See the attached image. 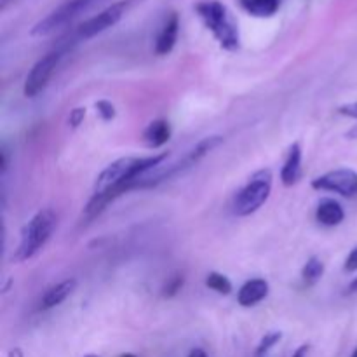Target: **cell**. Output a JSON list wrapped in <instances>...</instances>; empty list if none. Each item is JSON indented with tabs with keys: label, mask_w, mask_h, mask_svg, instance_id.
I'll return each mask as SVG.
<instances>
[{
	"label": "cell",
	"mask_w": 357,
	"mask_h": 357,
	"mask_svg": "<svg viewBox=\"0 0 357 357\" xmlns=\"http://www.w3.org/2000/svg\"><path fill=\"white\" fill-rule=\"evenodd\" d=\"M195 13L225 51L234 52L241 47L239 26L225 3L220 0H201L195 3Z\"/></svg>",
	"instance_id": "cell-1"
},
{
	"label": "cell",
	"mask_w": 357,
	"mask_h": 357,
	"mask_svg": "<svg viewBox=\"0 0 357 357\" xmlns=\"http://www.w3.org/2000/svg\"><path fill=\"white\" fill-rule=\"evenodd\" d=\"M56 222H58V218H56L52 209H40L38 213H35L30 222L21 230L20 244H17L16 253L13 257L14 260L26 261L33 258L51 239L56 229Z\"/></svg>",
	"instance_id": "cell-2"
},
{
	"label": "cell",
	"mask_w": 357,
	"mask_h": 357,
	"mask_svg": "<svg viewBox=\"0 0 357 357\" xmlns=\"http://www.w3.org/2000/svg\"><path fill=\"white\" fill-rule=\"evenodd\" d=\"M272 190V173L261 169L250 178L246 185L237 192L234 199V211L239 216H250L257 213L267 202Z\"/></svg>",
	"instance_id": "cell-3"
},
{
	"label": "cell",
	"mask_w": 357,
	"mask_h": 357,
	"mask_svg": "<svg viewBox=\"0 0 357 357\" xmlns=\"http://www.w3.org/2000/svg\"><path fill=\"white\" fill-rule=\"evenodd\" d=\"M98 2H101V0H65L31 28V35L33 37H47V35L56 33L61 28L72 24L77 17L87 13Z\"/></svg>",
	"instance_id": "cell-4"
},
{
	"label": "cell",
	"mask_w": 357,
	"mask_h": 357,
	"mask_svg": "<svg viewBox=\"0 0 357 357\" xmlns=\"http://www.w3.org/2000/svg\"><path fill=\"white\" fill-rule=\"evenodd\" d=\"M138 2H142V0H119V2H114L112 6L105 7L103 10L94 14L93 17L84 21L82 24H79L73 37L77 40H89V38L103 33L108 28L115 26L124 17V14L131 10Z\"/></svg>",
	"instance_id": "cell-5"
},
{
	"label": "cell",
	"mask_w": 357,
	"mask_h": 357,
	"mask_svg": "<svg viewBox=\"0 0 357 357\" xmlns=\"http://www.w3.org/2000/svg\"><path fill=\"white\" fill-rule=\"evenodd\" d=\"M65 51L66 49H54V51H49L47 54L42 56V58L31 66L30 73H28L26 80H24V87H23L24 96L35 98L37 94H40L42 91L45 89L49 79L52 77L54 70L58 68Z\"/></svg>",
	"instance_id": "cell-6"
},
{
	"label": "cell",
	"mask_w": 357,
	"mask_h": 357,
	"mask_svg": "<svg viewBox=\"0 0 357 357\" xmlns=\"http://www.w3.org/2000/svg\"><path fill=\"white\" fill-rule=\"evenodd\" d=\"M316 190H328L344 197H354L357 194V173L354 169H337L323 174L312 181Z\"/></svg>",
	"instance_id": "cell-7"
},
{
	"label": "cell",
	"mask_w": 357,
	"mask_h": 357,
	"mask_svg": "<svg viewBox=\"0 0 357 357\" xmlns=\"http://www.w3.org/2000/svg\"><path fill=\"white\" fill-rule=\"evenodd\" d=\"M178 31H180V17L176 13H171L157 35L155 54L166 56L173 51L178 40Z\"/></svg>",
	"instance_id": "cell-8"
},
{
	"label": "cell",
	"mask_w": 357,
	"mask_h": 357,
	"mask_svg": "<svg viewBox=\"0 0 357 357\" xmlns=\"http://www.w3.org/2000/svg\"><path fill=\"white\" fill-rule=\"evenodd\" d=\"M268 295V282L265 279H251L241 286L237 302L243 307H253Z\"/></svg>",
	"instance_id": "cell-9"
},
{
	"label": "cell",
	"mask_w": 357,
	"mask_h": 357,
	"mask_svg": "<svg viewBox=\"0 0 357 357\" xmlns=\"http://www.w3.org/2000/svg\"><path fill=\"white\" fill-rule=\"evenodd\" d=\"M302 176V146L300 143H293L289 149L288 159L281 169V181L286 187H293Z\"/></svg>",
	"instance_id": "cell-10"
},
{
	"label": "cell",
	"mask_w": 357,
	"mask_h": 357,
	"mask_svg": "<svg viewBox=\"0 0 357 357\" xmlns=\"http://www.w3.org/2000/svg\"><path fill=\"white\" fill-rule=\"evenodd\" d=\"M77 288V281L75 279H65V281L58 282L52 288H49L47 291L44 293L40 300V309L42 310H49L52 307H58L59 303L65 302Z\"/></svg>",
	"instance_id": "cell-11"
},
{
	"label": "cell",
	"mask_w": 357,
	"mask_h": 357,
	"mask_svg": "<svg viewBox=\"0 0 357 357\" xmlns=\"http://www.w3.org/2000/svg\"><path fill=\"white\" fill-rule=\"evenodd\" d=\"M345 211L340 206V202L333 201V199H323L317 206L316 220L324 227H337L344 222Z\"/></svg>",
	"instance_id": "cell-12"
},
{
	"label": "cell",
	"mask_w": 357,
	"mask_h": 357,
	"mask_svg": "<svg viewBox=\"0 0 357 357\" xmlns=\"http://www.w3.org/2000/svg\"><path fill=\"white\" fill-rule=\"evenodd\" d=\"M239 7L255 17H272L279 13L282 0H237Z\"/></svg>",
	"instance_id": "cell-13"
},
{
	"label": "cell",
	"mask_w": 357,
	"mask_h": 357,
	"mask_svg": "<svg viewBox=\"0 0 357 357\" xmlns=\"http://www.w3.org/2000/svg\"><path fill=\"white\" fill-rule=\"evenodd\" d=\"M171 138V126L167 121H153L150 122L149 128L145 129V132H143V139H145L146 145L150 146V149H159V146H162L164 143L169 142Z\"/></svg>",
	"instance_id": "cell-14"
},
{
	"label": "cell",
	"mask_w": 357,
	"mask_h": 357,
	"mask_svg": "<svg viewBox=\"0 0 357 357\" xmlns=\"http://www.w3.org/2000/svg\"><path fill=\"white\" fill-rule=\"evenodd\" d=\"M222 143H223L222 136H208V138H204L202 142H199L197 145L190 150V153L187 155L188 160L192 162V166H195L199 160L204 159L209 152H213L215 149H218Z\"/></svg>",
	"instance_id": "cell-15"
},
{
	"label": "cell",
	"mask_w": 357,
	"mask_h": 357,
	"mask_svg": "<svg viewBox=\"0 0 357 357\" xmlns=\"http://www.w3.org/2000/svg\"><path fill=\"white\" fill-rule=\"evenodd\" d=\"M324 274V264L321 258L317 257H312L307 260V264L303 265L302 268V278L303 281H305V284H316L317 281H319L321 278H323Z\"/></svg>",
	"instance_id": "cell-16"
},
{
	"label": "cell",
	"mask_w": 357,
	"mask_h": 357,
	"mask_svg": "<svg viewBox=\"0 0 357 357\" xmlns=\"http://www.w3.org/2000/svg\"><path fill=\"white\" fill-rule=\"evenodd\" d=\"M206 286L218 295H230V291H232V282L229 281V278L218 274V272H209L208 278H206Z\"/></svg>",
	"instance_id": "cell-17"
},
{
	"label": "cell",
	"mask_w": 357,
	"mask_h": 357,
	"mask_svg": "<svg viewBox=\"0 0 357 357\" xmlns=\"http://www.w3.org/2000/svg\"><path fill=\"white\" fill-rule=\"evenodd\" d=\"M281 338H282L281 331H271V333L265 335V337L261 338L260 345H258V349H257V357H261L264 354H267V352L271 351L274 345H278L279 342H281Z\"/></svg>",
	"instance_id": "cell-18"
},
{
	"label": "cell",
	"mask_w": 357,
	"mask_h": 357,
	"mask_svg": "<svg viewBox=\"0 0 357 357\" xmlns=\"http://www.w3.org/2000/svg\"><path fill=\"white\" fill-rule=\"evenodd\" d=\"M183 282H185V279H183V275H174V278H171L169 281H167V284L164 286V289H162V295L164 296H174V295H178V291H181V288H183Z\"/></svg>",
	"instance_id": "cell-19"
},
{
	"label": "cell",
	"mask_w": 357,
	"mask_h": 357,
	"mask_svg": "<svg viewBox=\"0 0 357 357\" xmlns=\"http://www.w3.org/2000/svg\"><path fill=\"white\" fill-rule=\"evenodd\" d=\"M96 110H98V114H100V117L103 119V121H112V119L115 117V107L110 103V101H107V100L98 101Z\"/></svg>",
	"instance_id": "cell-20"
},
{
	"label": "cell",
	"mask_w": 357,
	"mask_h": 357,
	"mask_svg": "<svg viewBox=\"0 0 357 357\" xmlns=\"http://www.w3.org/2000/svg\"><path fill=\"white\" fill-rule=\"evenodd\" d=\"M84 117H86V108H73L72 114H70V124H72V128H79L82 124Z\"/></svg>",
	"instance_id": "cell-21"
},
{
	"label": "cell",
	"mask_w": 357,
	"mask_h": 357,
	"mask_svg": "<svg viewBox=\"0 0 357 357\" xmlns=\"http://www.w3.org/2000/svg\"><path fill=\"white\" fill-rule=\"evenodd\" d=\"M345 272H356L357 271V246L349 253L347 260H345L344 265Z\"/></svg>",
	"instance_id": "cell-22"
},
{
	"label": "cell",
	"mask_w": 357,
	"mask_h": 357,
	"mask_svg": "<svg viewBox=\"0 0 357 357\" xmlns=\"http://www.w3.org/2000/svg\"><path fill=\"white\" fill-rule=\"evenodd\" d=\"M338 112H340L342 115H345V117L357 119V101H356V103H349V105H344V107H340V108H338Z\"/></svg>",
	"instance_id": "cell-23"
},
{
	"label": "cell",
	"mask_w": 357,
	"mask_h": 357,
	"mask_svg": "<svg viewBox=\"0 0 357 357\" xmlns=\"http://www.w3.org/2000/svg\"><path fill=\"white\" fill-rule=\"evenodd\" d=\"M309 351H310V345H300V347L295 351V354H293V357H307Z\"/></svg>",
	"instance_id": "cell-24"
},
{
	"label": "cell",
	"mask_w": 357,
	"mask_h": 357,
	"mask_svg": "<svg viewBox=\"0 0 357 357\" xmlns=\"http://www.w3.org/2000/svg\"><path fill=\"white\" fill-rule=\"evenodd\" d=\"M16 2H20V0H0V9H2V10L9 9V7L14 6Z\"/></svg>",
	"instance_id": "cell-25"
},
{
	"label": "cell",
	"mask_w": 357,
	"mask_h": 357,
	"mask_svg": "<svg viewBox=\"0 0 357 357\" xmlns=\"http://www.w3.org/2000/svg\"><path fill=\"white\" fill-rule=\"evenodd\" d=\"M354 293H357V278L352 279L351 284L347 286V295H354Z\"/></svg>",
	"instance_id": "cell-26"
},
{
	"label": "cell",
	"mask_w": 357,
	"mask_h": 357,
	"mask_svg": "<svg viewBox=\"0 0 357 357\" xmlns=\"http://www.w3.org/2000/svg\"><path fill=\"white\" fill-rule=\"evenodd\" d=\"M188 357H208V354H206V352L202 351V349H194V351H192L190 354H188Z\"/></svg>",
	"instance_id": "cell-27"
},
{
	"label": "cell",
	"mask_w": 357,
	"mask_h": 357,
	"mask_svg": "<svg viewBox=\"0 0 357 357\" xmlns=\"http://www.w3.org/2000/svg\"><path fill=\"white\" fill-rule=\"evenodd\" d=\"M9 357H24L23 352H21V349H13V351L9 352Z\"/></svg>",
	"instance_id": "cell-28"
},
{
	"label": "cell",
	"mask_w": 357,
	"mask_h": 357,
	"mask_svg": "<svg viewBox=\"0 0 357 357\" xmlns=\"http://www.w3.org/2000/svg\"><path fill=\"white\" fill-rule=\"evenodd\" d=\"M121 357H136L135 354H122Z\"/></svg>",
	"instance_id": "cell-29"
},
{
	"label": "cell",
	"mask_w": 357,
	"mask_h": 357,
	"mask_svg": "<svg viewBox=\"0 0 357 357\" xmlns=\"http://www.w3.org/2000/svg\"><path fill=\"white\" fill-rule=\"evenodd\" d=\"M84 357H100V356H96V354H89V356H84Z\"/></svg>",
	"instance_id": "cell-30"
},
{
	"label": "cell",
	"mask_w": 357,
	"mask_h": 357,
	"mask_svg": "<svg viewBox=\"0 0 357 357\" xmlns=\"http://www.w3.org/2000/svg\"><path fill=\"white\" fill-rule=\"evenodd\" d=\"M352 357H357V349L354 351V354H352Z\"/></svg>",
	"instance_id": "cell-31"
}]
</instances>
